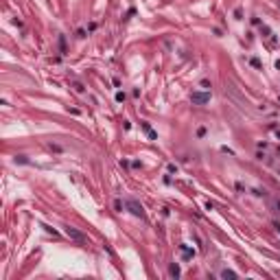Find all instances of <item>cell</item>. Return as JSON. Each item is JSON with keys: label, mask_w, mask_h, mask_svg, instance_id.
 <instances>
[{"label": "cell", "mask_w": 280, "mask_h": 280, "mask_svg": "<svg viewBox=\"0 0 280 280\" xmlns=\"http://www.w3.org/2000/svg\"><path fill=\"white\" fill-rule=\"evenodd\" d=\"M190 101L195 105H206V103H210V92H193Z\"/></svg>", "instance_id": "1"}, {"label": "cell", "mask_w": 280, "mask_h": 280, "mask_svg": "<svg viewBox=\"0 0 280 280\" xmlns=\"http://www.w3.org/2000/svg\"><path fill=\"white\" fill-rule=\"evenodd\" d=\"M127 208H129V212L131 214H136V217H145V210H142V206L138 204V201H134V199H131V201H127Z\"/></svg>", "instance_id": "2"}, {"label": "cell", "mask_w": 280, "mask_h": 280, "mask_svg": "<svg viewBox=\"0 0 280 280\" xmlns=\"http://www.w3.org/2000/svg\"><path fill=\"white\" fill-rule=\"evenodd\" d=\"M66 234H68L70 238H75V241H81V243L85 241V234L79 232V230H75V228H66Z\"/></svg>", "instance_id": "3"}, {"label": "cell", "mask_w": 280, "mask_h": 280, "mask_svg": "<svg viewBox=\"0 0 280 280\" xmlns=\"http://www.w3.org/2000/svg\"><path fill=\"white\" fill-rule=\"evenodd\" d=\"M142 129L147 131V136H149L151 140H158V134H155V131L151 129V125H149V123H142Z\"/></svg>", "instance_id": "4"}, {"label": "cell", "mask_w": 280, "mask_h": 280, "mask_svg": "<svg viewBox=\"0 0 280 280\" xmlns=\"http://www.w3.org/2000/svg\"><path fill=\"white\" fill-rule=\"evenodd\" d=\"M180 252H182L184 258H193V256H195V250H190V247H186V245H180Z\"/></svg>", "instance_id": "5"}, {"label": "cell", "mask_w": 280, "mask_h": 280, "mask_svg": "<svg viewBox=\"0 0 280 280\" xmlns=\"http://www.w3.org/2000/svg\"><path fill=\"white\" fill-rule=\"evenodd\" d=\"M169 274H171L173 278H177V276H180V265H177V263H173L171 267H169Z\"/></svg>", "instance_id": "6"}, {"label": "cell", "mask_w": 280, "mask_h": 280, "mask_svg": "<svg viewBox=\"0 0 280 280\" xmlns=\"http://www.w3.org/2000/svg\"><path fill=\"white\" fill-rule=\"evenodd\" d=\"M221 276H223V278H236V272H232V269H223Z\"/></svg>", "instance_id": "7"}, {"label": "cell", "mask_w": 280, "mask_h": 280, "mask_svg": "<svg viewBox=\"0 0 280 280\" xmlns=\"http://www.w3.org/2000/svg\"><path fill=\"white\" fill-rule=\"evenodd\" d=\"M59 48H61V53H66V39L59 37Z\"/></svg>", "instance_id": "8"}, {"label": "cell", "mask_w": 280, "mask_h": 280, "mask_svg": "<svg viewBox=\"0 0 280 280\" xmlns=\"http://www.w3.org/2000/svg\"><path fill=\"white\" fill-rule=\"evenodd\" d=\"M16 162H20V164H26V162H29V160H26L24 155H16Z\"/></svg>", "instance_id": "9"}, {"label": "cell", "mask_w": 280, "mask_h": 280, "mask_svg": "<svg viewBox=\"0 0 280 280\" xmlns=\"http://www.w3.org/2000/svg\"><path fill=\"white\" fill-rule=\"evenodd\" d=\"M114 208H116L118 212H123V204H121V199H116V201H114Z\"/></svg>", "instance_id": "10"}, {"label": "cell", "mask_w": 280, "mask_h": 280, "mask_svg": "<svg viewBox=\"0 0 280 280\" xmlns=\"http://www.w3.org/2000/svg\"><path fill=\"white\" fill-rule=\"evenodd\" d=\"M116 101H118V103H123V101H125V92H118V94H116Z\"/></svg>", "instance_id": "11"}, {"label": "cell", "mask_w": 280, "mask_h": 280, "mask_svg": "<svg viewBox=\"0 0 280 280\" xmlns=\"http://www.w3.org/2000/svg\"><path fill=\"white\" fill-rule=\"evenodd\" d=\"M241 16H243L241 9H234V18H236V20H241Z\"/></svg>", "instance_id": "12"}, {"label": "cell", "mask_w": 280, "mask_h": 280, "mask_svg": "<svg viewBox=\"0 0 280 280\" xmlns=\"http://www.w3.org/2000/svg\"><path fill=\"white\" fill-rule=\"evenodd\" d=\"M197 136H206V127H199V129H197Z\"/></svg>", "instance_id": "13"}, {"label": "cell", "mask_w": 280, "mask_h": 280, "mask_svg": "<svg viewBox=\"0 0 280 280\" xmlns=\"http://www.w3.org/2000/svg\"><path fill=\"white\" fill-rule=\"evenodd\" d=\"M276 68H278V70H280V59H276Z\"/></svg>", "instance_id": "14"}, {"label": "cell", "mask_w": 280, "mask_h": 280, "mask_svg": "<svg viewBox=\"0 0 280 280\" xmlns=\"http://www.w3.org/2000/svg\"><path fill=\"white\" fill-rule=\"evenodd\" d=\"M276 230H278V234H280V223H276Z\"/></svg>", "instance_id": "15"}]
</instances>
